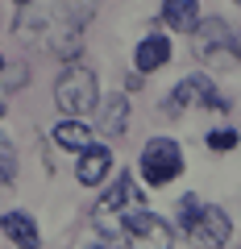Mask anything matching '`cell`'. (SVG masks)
Wrapping results in <instances>:
<instances>
[{
    "mask_svg": "<svg viewBox=\"0 0 241 249\" xmlns=\"http://www.w3.org/2000/svg\"><path fill=\"white\" fill-rule=\"evenodd\" d=\"M167 62H170V37H167V34H150V37L137 42L133 67H137L142 75H154L158 67H167Z\"/></svg>",
    "mask_w": 241,
    "mask_h": 249,
    "instance_id": "ba28073f",
    "label": "cell"
},
{
    "mask_svg": "<svg viewBox=\"0 0 241 249\" xmlns=\"http://www.w3.org/2000/svg\"><path fill=\"white\" fill-rule=\"evenodd\" d=\"M237 4H241V0H237Z\"/></svg>",
    "mask_w": 241,
    "mask_h": 249,
    "instance_id": "d6986e66",
    "label": "cell"
},
{
    "mask_svg": "<svg viewBox=\"0 0 241 249\" xmlns=\"http://www.w3.org/2000/svg\"><path fill=\"white\" fill-rule=\"evenodd\" d=\"M0 183H17V150L0 133Z\"/></svg>",
    "mask_w": 241,
    "mask_h": 249,
    "instance_id": "5bb4252c",
    "label": "cell"
},
{
    "mask_svg": "<svg viewBox=\"0 0 241 249\" xmlns=\"http://www.w3.org/2000/svg\"><path fill=\"white\" fill-rule=\"evenodd\" d=\"M187 108H212V112H229V100L212 88L208 75H187L183 83H175V91L162 104V116H183Z\"/></svg>",
    "mask_w": 241,
    "mask_h": 249,
    "instance_id": "3957f363",
    "label": "cell"
},
{
    "mask_svg": "<svg viewBox=\"0 0 241 249\" xmlns=\"http://www.w3.org/2000/svg\"><path fill=\"white\" fill-rule=\"evenodd\" d=\"M0 71H4V58H0Z\"/></svg>",
    "mask_w": 241,
    "mask_h": 249,
    "instance_id": "ac0fdd59",
    "label": "cell"
},
{
    "mask_svg": "<svg viewBox=\"0 0 241 249\" xmlns=\"http://www.w3.org/2000/svg\"><path fill=\"white\" fill-rule=\"evenodd\" d=\"M191 50L204 67L212 71H233L241 62V46H237V34H233L224 21L208 17V21H196V34H191Z\"/></svg>",
    "mask_w": 241,
    "mask_h": 249,
    "instance_id": "7a4b0ae2",
    "label": "cell"
},
{
    "mask_svg": "<svg viewBox=\"0 0 241 249\" xmlns=\"http://www.w3.org/2000/svg\"><path fill=\"white\" fill-rule=\"evenodd\" d=\"M100 129L108 137H121L129 129V100L125 96H108L100 100Z\"/></svg>",
    "mask_w": 241,
    "mask_h": 249,
    "instance_id": "8fae6325",
    "label": "cell"
},
{
    "mask_svg": "<svg viewBox=\"0 0 241 249\" xmlns=\"http://www.w3.org/2000/svg\"><path fill=\"white\" fill-rule=\"evenodd\" d=\"M50 137H54L58 150H71V154H83L92 145V129L83 124V116H67V121H58L50 129Z\"/></svg>",
    "mask_w": 241,
    "mask_h": 249,
    "instance_id": "9c48e42d",
    "label": "cell"
},
{
    "mask_svg": "<svg viewBox=\"0 0 241 249\" xmlns=\"http://www.w3.org/2000/svg\"><path fill=\"white\" fill-rule=\"evenodd\" d=\"M17 4H34V0H17Z\"/></svg>",
    "mask_w": 241,
    "mask_h": 249,
    "instance_id": "2e32d148",
    "label": "cell"
},
{
    "mask_svg": "<svg viewBox=\"0 0 241 249\" xmlns=\"http://www.w3.org/2000/svg\"><path fill=\"white\" fill-rule=\"evenodd\" d=\"M54 104H58L63 116L96 112L100 108V79H96V71L71 58L63 71H58V79H54Z\"/></svg>",
    "mask_w": 241,
    "mask_h": 249,
    "instance_id": "6da1fadb",
    "label": "cell"
},
{
    "mask_svg": "<svg viewBox=\"0 0 241 249\" xmlns=\"http://www.w3.org/2000/svg\"><path fill=\"white\" fill-rule=\"evenodd\" d=\"M179 229H183V237H187L191 245H208V249H221V245L233 241V220H229V212L216 208V204H200L187 220H179Z\"/></svg>",
    "mask_w": 241,
    "mask_h": 249,
    "instance_id": "277c9868",
    "label": "cell"
},
{
    "mask_svg": "<svg viewBox=\"0 0 241 249\" xmlns=\"http://www.w3.org/2000/svg\"><path fill=\"white\" fill-rule=\"evenodd\" d=\"M142 199V191H137V183L129 175H121L112 187L104 191V199H100V216H116V212H129V208Z\"/></svg>",
    "mask_w": 241,
    "mask_h": 249,
    "instance_id": "30bf717a",
    "label": "cell"
},
{
    "mask_svg": "<svg viewBox=\"0 0 241 249\" xmlns=\"http://www.w3.org/2000/svg\"><path fill=\"white\" fill-rule=\"evenodd\" d=\"M179 175H183V154H179V145L170 142V137L146 142V150H142V178L146 183L167 187V183H175Z\"/></svg>",
    "mask_w": 241,
    "mask_h": 249,
    "instance_id": "5b68a950",
    "label": "cell"
},
{
    "mask_svg": "<svg viewBox=\"0 0 241 249\" xmlns=\"http://www.w3.org/2000/svg\"><path fill=\"white\" fill-rule=\"evenodd\" d=\"M0 232H4L13 245H37V241H42L37 237V224L29 220L25 212H9L4 220H0Z\"/></svg>",
    "mask_w": 241,
    "mask_h": 249,
    "instance_id": "4fadbf2b",
    "label": "cell"
},
{
    "mask_svg": "<svg viewBox=\"0 0 241 249\" xmlns=\"http://www.w3.org/2000/svg\"><path fill=\"white\" fill-rule=\"evenodd\" d=\"M237 142H241V133H233V129H212V133H208V150H212V154L233 150Z\"/></svg>",
    "mask_w": 241,
    "mask_h": 249,
    "instance_id": "9a60e30c",
    "label": "cell"
},
{
    "mask_svg": "<svg viewBox=\"0 0 241 249\" xmlns=\"http://www.w3.org/2000/svg\"><path fill=\"white\" fill-rule=\"evenodd\" d=\"M125 241L129 245H170L175 232L154 212H125Z\"/></svg>",
    "mask_w": 241,
    "mask_h": 249,
    "instance_id": "8992f818",
    "label": "cell"
},
{
    "mask_svg": "<svg viewBox=\"0 0 241 249\" xmlns=\"http://www.w3.org/2000/svg\"><path fill=\"white\" fill-rule=\"evenodd\" d=\"M196 13H200V0H162V25L187 34L196 29Z\"/></svg>",
    "mask_w": 241,
    "mask_h": 249,
    "instance_id": "7c38bea8",
    "label": "cell"
},
{
    "mask_svg": "<svg viewBox=\"0 0 241 249\" xmlns=\"http://www.w3.org/2000/svg\"><path fill=\"white\" fill-rule=\"evenodd\" d=\"M108 170H112V150L108 145H96L92 142L88 150L79 154V166H75V178H79L83 187H96L108 178Z\"/></svg>",
    "mask_w": 241,
    "mask_h": 249,
    "instance_id": "52a82bcc",
    "label": "cell"
},
{
    "mask_svg": "<svg viewBox=\"0 0 241 249\" xmlns=\"http://www.w3.org/2000/svg\"><path fill=\"white\" fill-rule=\"evenodd\" d=\"M0 116H4V100H0Z\"/></svg>",
    "mask_w": 241,
    "mask_h": 249,
    "instance_id": "e0dca14e",
    "label": "cell"
}]
</instances>
